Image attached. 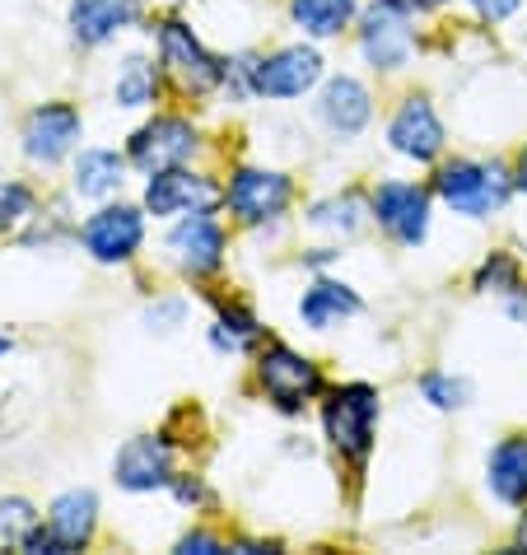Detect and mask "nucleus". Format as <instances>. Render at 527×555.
I'll list each match as a JSON object with an SVG mask.
<instances>
[{"mask_svg":"<svg viewBox=\"0 0 527 555\" xmlns=\"http://www.w3.org/2000/svg\"><path fill=\"white\" fill-rule=\"evenodd\" d=\"M434 192H439L444 206H453L458 215H467V220H486V215L504 210L509 192H514V178H509L500 164L453 159L434 173Z\"/></svg>","mask_w":527,"mask_h":555,"instance_id":"nucleus-1","label":"nucleus"},{"mask_svg":"<svg viewBox=\"0 0 527 555\" xmlns=\"http://www.w3.org/2000/svg\"><path fill=\"white\" fill-rule=\"evenodd\" d=\"M257 388L275 411L294 415L322 392V369L304 360L299 350H290L285 341H271L257 354Z\"/></svg>","mask_w":527,"mask_h":555,"instance_id":"nucleus-2","label":"nucleus"},{"mask_svg":"<svg viewBox=\"0 0 527 555\" xmlns=\"http://www.w3.org/2000/svg\"><path fill=\"white\" fill-rule=\"evenodd\" d=\"M374 421H378V392L364 383H346L322 402V429L340 457L360 462L374 449Z\"/></svg>","mask_w":527,"mask_h":555,"instance_id":"nucleus-3","label":"nucleus"},{"mask_svg":"<svg viewBox=\"0 0 527 555\" xmlns=\"http://www.w3.org/2000/svg\"><path fill=\"white\" fill-rule=\"evenodd\" d=\"M159 61H164V70L173 75V85L182 94H196V99L210 94L215 85H224V75H229V61L206 52V42L178 20L159 24Z\"/></svg>","mask_w":527,"mask_h":555,"instance_id":"nucleus-4","label":"nucleus"},{"mask_svg":"<svg viewBox=\"0 0 527 555\" xmlns=\"http://www.w3.org/2000/svg\"><path fill=\"white\" fill-rule=\"evenodd\" d=\"M215 206H224V188L206 173H188V168H164L150 173L145 188V210L159 220H178V215H210Z\"/></svg>","mask_w":527,"mask_h":555,"instance_id":"nucleus-5","label":"nucleus"},{"mask_svg":"<svg viewBox=\"0 0 527 555\" xmlns=\"http://www.w3.org/2000/svg\"><path fill=\"white\" fill-rule=\"evenodd\" d=\"M369 210H374V224L401 248H415L429 234V192L415 182H383Z\"/></svg>","mask_w":527,"mask_h":555,"instance_id":"nucleus-6","label":"nucleus"},{"mask_svg":"<svg viewBox=\"0 0 527 555\" xmlns=\"http://www.w3.org/2000/svg\"><path fill=\"white\" fill-rule=\"evenodd\" d=\"M99 528V500L94 490H66L52 514H48V528L38 522V532L28 537L24 551H80L89 546V537Z\"/></svg>","mask_w":527,"mask_h":555,"instance_id":"nucleus-7","label":"nucleus"},{"mask_svg":"<svg viewBox=\"0 0 527 555\" xmlns=\"http://www.w3.org/2000/svg\"><path fill=\"white\" fill-rule=\"evenodd\" d=\"M290 178L285 173H271V168H239L234 182L224 188V206L234 210L239 224H267L275 215H285L290 206Z\"/></svg>","mask_w":527,"mask_h":555,"instance_id":"nucleus-8","label":"nucleus"},{"mask_svg":"<svg viewBox=\"0 0 527 555\" xmlns=\"http://www.w3.org/2000/svg\"><path fill=\"white\" fill-rule=\"evenodd\" d=\"M322 80V56L313 48H281L253 61V94L261 99H304Z\"/></svg>","mask_w":527,"mask_h":555,"instance_id":"nucleus-9","label":"nucleus"},{"mask_svg":"<svg viewBox=\"0 0 527 555\" xmlns=\"http://www.w3.org/2000/svg\"><path fill=\"white\" fill-rule=\"evenodd\" d=\"M145 238V220L136 206H103L99 215H89L85 229H80V243L85 253L103 261V267H117V261H131L136 248Z\"/></svg>","mask_w":527,"mask_h":555,"instance_id":"nucleus-10","label":"nucleus"},{"mask_svg":"<svg viewBox=\"0 0 527 555\" xmlns=\"http://www.w3.org/2000/svg\"><path fill=\"white\" fill-rule=\"evenodd\" d=\"M196 154V131L182 117H154L150 127L131 135V164L141 173H164V168H182Z\"/></svg>","mask_w":527,"mask_h":555,"instance_id":"nucleus-11","label":"nucleus"},{"mask_svg":"<svg viewBox=\"0 0 527 555\" xmlns=\"http://www.w3.org/2000/svg\"><path fill=\"white\" fill-rule=\"evenodd\" d=\"M387 145H393L401 159H415V164H429L444 154V121L425 94L401 99L393 127H387Z\"/></svg>","mask_w":527,"mask_h":555,"instance_id":"nucleus-12","label":"nucleus"},{"mask_svg":"<svg viewBox=\"0 0 527 555\" xmlns=\"http://www.w3.org/2000/svg\"><path fill=\"white\" fill-rule=\"evenodd\" d=\"M80 113H75L70 103H42L28 113L24 121V154L34 164H56L66 159V154L75 150V141H80Z\"/></svg>","mask_w":527,"mask_h":555,"instance_id":"nucleus-13","label":"nucleus"},{"mask_svg":"<svg viewBox=\"0 0 527 555\" xmlns=\"http://www.w3.org/2000/svg\"><path fill=\"white\" fill-rule=\"evenodd\" d=\"M360 52L374 70H401L411 56V28H407V14L393 10V5H378L360 20Z\"/></svg>","mask_w":527,"mask_h":555,"instance_id":"nucleus-14","label":"nucleus"},{"mask_svg":"<svg viewBox=\"0 0 527 555\" xmlns=\"http://www.w3.org/2000/svg\"><path fill=\"white\" fill-rule=\"evenodd\" d=\"M113 476H117L121 490H136V495L164 490L168 481H173V453H168V443L159 435H136L127 449L117 453Z\"/></svg>","mask_w":527,"mask_h":555,"instance_id":"nucleus-15","label":"nucleus"},{"mask_svg":"<svg viewBox=\"0 0 527 555\" xmlns=\"http://www.w3.org/2000/svg\"><path fill=\"white\" fill-rule=\"evenodd\" d=\"M168 253L188 275H210L224 261V229L210 215H188L173 234H168Z\"/></svg>","mask_w":527,"mask_h":555,"instance_id":"nucleus-16","label":"nucleus"},{"mask_svg":"<svg viewBox=\"0 0 527 555\" xmlns=\"http://www.w3.org/2000/svg\"><path fill=\"white\" fill-rule=\"evenodd\" d=\"M141 20V0H70V34L85 48H103Z\"/></svg>","mask_w":527,"mask_h":555,"instance_id":"nucleus-17","label":"nucleus"},{"mask_svg":"<svg viewBox=\"0 0 527 555\" xmlns=\"http://www.w3.org/2000/svg\"><path fill=\"white\" fill-rule=\"evenodd\" d=\"M318 117L327 121L332 135H360L369 127V117H374V99H369V89L355 75H336L318 99Z\"/></svg>","mask_w":527,"mask_h":555,"instance_id":"nucleus-18","label":"nucleus"},{"mask_svg":"<svg viewBox=\"0 0 527 555\" xmlns=\"http://www.w3.org/2000/svg\"><path fill=\"white\" fill-rule=\"evenodd\" d=\"M486 476H490L494 500L523 508L527 504V435H509L500 449L490 453Z\"/></svg>","mask_w":527,"mask_h":555,"instance_id":"nucleus-19","label":"nucleus"},{"mask_svg":"<svg viewBox=\"0 0 527 555\" xmlns=\"http://www.w3.org/2000/svg\"><path fill=\"white\" fill-rule=\"evenodd\" d=\"M355 313H360V295L340 281H313L308 295L299 299V318L313 332H332L340 318H355Z\"/></svg>","mask_w":527,"mask_h":555,"instance_id":"nucleus-20","label":"nucleus"},{"mask_svg":"<svg viewBox=\"0 0 527 555\" xmlns=\"http://www.w3.org/2000/svg\"><path fill=\"white\" fill-rule=\"evenodd\" d=\"M121 173H127V159L117 150H85L75 159V196H89V202H107L121 188Z\"/></svg>","mask_w":527,"mask_h":555,"instance_id":"nucleus-21","label":"nucleus"},{"mask_svg":"<svg viewBox=\"0 0 527 555\" xmlns=\"http://www.w3.org/2000/svg\"><path fill=\"white\" fill-rule=\"evenodd\" d=\"M290 14L308 38H336L360 14V0H290Z\"/></svg>","mask_w":527,"mask_h":555,"instance_id":"nucleus-22","label":"nucleus"},{"mask_svg":"<svg viewBox=\"0 0 527 555\" xmlns=\"http://www.w3.org/2000/svg\"><path fill=\"white\" fill-rule=\"evenodd\" d=\"M154 94H159V70H154V61L127 56V66H121L113 80V99L121 107H150Z\"/></svg>","mask_w":527,"mask_h":555,"instance_id":"nucleus-23","label":"nucleus"},{"mask_svg":"<svg viewBox=\"0 0 527 555\" xmlns=\"http://www.w3.org/2000/svg\"><path fill=\"white\" fill-rule=\"evenodd\" d=\"M210 341L220 350H229V354H239V350L261 341V327H257V318L247 313V308H224V313L215 318V327H210Z\"/></svg>","mask_w":527,"mask_h":555,"instance_id":"nucleus-24","label":"nucleus"},{"mask_svg":"<svg viewBox=\"0 0 527 555\" xmlns=\"http://www.w3.org/2000/svg\"><path fill=\"white\" fill-rule=\"evenodd\" d=\"M34 532H38V514H34V504L20 500V495L0 500V551L28 546V537H34Z\"/></svg>","mask_w":527,"mask_h":555,"instance_id":"nucleus-25","label":"nucleus"},{"mask_svg":"<svg viewBox=\"0 0 527 555\" xmlns=\"http://www.w3.org/2000/svg\"><path fill=\"white\" fill-rule=\"evenodd\" d=\"M360 196L346 192V196H332V202L313 206V224L318 229H336V234H355L360 229Z\"/></svg>","mask_w":527,"mask_h":555,"instance_id":"nucleus-26","label":"nucleus"},{"mask_svg":"<svg viewBox=\"0 0 527 555\" xmlns=\"http://www.w3.org/2000/svg\"><path fill=\"white\" fill-rule=\"evenodd\" d=\"M421 392H425L429 406L458 411V406H467L472 383H467V378H453V374H425V378H421Z\"/></svg>","mask_w":527,"mask_h":555,"instance_id":"nucleus-27","label":"nucleus"},{"mask_svg":"<svg viewBox=\"0 0 527 555\" xmlns=\"http://www.w3.org/2000/svg\"><path fill=\"white\" fill-rule=\"evenodd\" d=\"M476 289H486V295H509V289H518V261L509 253H490L476 271Z\"/></svg>","mask_w":527,"mask_h":555,"instance_id":"nucleus-28","label":"nucleus"},{"mask_svg":"<svg viewBox=\"0 0 527 555\" xmlns=\"http://www.w3.org/2000/svg\"><path fill=\"white\" fill-rule=\"evenodd\" d=\"M34 192L24 188V182H0V234L14 224H24L28 215H34Z\"/></svg>","mask_w":527,"mask_h":555,"instance_id":"nucleus-29","label":"nucleus"},{"mask_svg":"<svg viewBox=\"0 0 527 555\" xmlns=\"http://www.w3.org/2000/svg\"><path fill=\"white\" fill-rule=\"evenodd\" d=\"M518 5H523V0H472V10H476L486 24H500V20H509V14H514Z\"/></svg>","mask_w":527,"mask_h":555,"instance_id":"nucleus-30","label":"nucleus"},{"mask_svg":"<svg viewBox=\"0 0 527 555\" xmlns=\"http://www.w3.org/2000/svg\"><path fill=\"white\" fill-rule=\"evenodd\" d=\"M178 551H182V555H192V551L210 555V551H224V542H220V537H210V532H188V537L178 542Z\"/></svg>","mask_w":527,"mask_h":555,"instance_id":"nucleus-31","label":"nucleus"},{"mask_svg":"<svg viewBox=\"0 0 527 555\" xmlns=\"http://www.w3.org/2000/svg\"><path fill=\"white\" fill-rule=\"evenodd\" d=\"M383 5H393L401 14H429V10H439L444 0H383Z\"/></svg>","mask_w":527,"mask_h":555,"instance_id":"nucleus-32","label":"nucleus"},{"mask_svg":"<svg viewBox=\"0 0 527 555\" xmlns=\"http://www.w3.org/2000/svg\"><path fill=\"white\" fill-rule=\"evenodd\" d=\"M514 188H518V192H527V150L518 154V164H514Z\"/></svg>","mask_w":527,"mask_h":555,"instance_id":"nucleus-33","label":"nucleus"},{"mask_svg":"<svg viewBox=\"0 0 527 555\" xmlns=\"http://www.w3.org/2000/svg\"><path fill=\"white\" fill-rule=\"evenodd\" d=\"M518 546H527V514H523V522H518Z\"/></svg>","mask_w":527,"mask_h":555,"instance_id":"nucleus-34","label":"nucleus"},{"mask_svg":"<svg viewBox=\"0 0 527 555\" xmlns=\"http://www.w3.org/2000/svg\"><path fill=\"white\" fill-rule=\"evenodd\" d=\"M0 354H10V336L5 332H0Z\"/></svg>","mask_w":527,"mask_h":555,"instance_id":"nucleus-35","label":"nucleus"}]
</instances>
